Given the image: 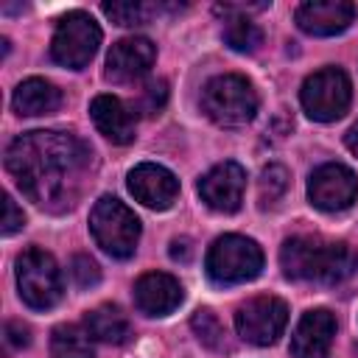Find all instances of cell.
<instances>
[{
    "label": "cell",
    "instance_id": "1",
    "mask_svg": "<svg viewBox=\"0 0 358 358\" xmlns=\"http://www.w3.org/2000/svg\"><path fill=\"white\" fill-rule=\"evenodd\" d=\"M6 168L20 190L48 213H64L81 199L92 151L70 131H25L6 148Z\"/></svg>",
    "mask_w": 358,
    "mask_h": 358
},
{
    "label": "cell",
    "instance_id": "2",
    "mask_svg": "<svg viewBox=\"0 0 358 358\" xmlns=\"http://www.w3.org/2000/svg\"><path fill=\"white\" fill-rule=\"evenodd\" d=\"M280 266L291 280L336 285L350 274H355L358 255L347 243L324 241L319 235H296L282 243Z\"/></svg>",
    "mask_w": 358,
    "mask_h": 358
},
{
    "label": "cell",
    "instance_id": "3",
    "mask_svg": "<svg viewBox=\"0 0 358 358\" xmlns=\"http://www.w3.org/2000/svg\"><path fill=\"white\" fill-rule=\"evenodd\" d=\"M201 109L213 123L224 129H238L255 117L257 92L243 76H235V73L215 76L201 90Z\"/></svg>",
    "mask_w": 358,
    "mask_h": 358
},
{
    "label": "cell",
    "instance_id": "4",
    "mask_svg": "<svg viewBox=\"0 0 358 358\" xmlns=\"http://www.w3.org/2000/svg\"><path fill=\"white\" fill-rule=\"evenodd\" d=\"M95 243L112 257H131L140 241V218L115 196H101L90 213Z\"/></svg>",
    "mask_w": 358,
    "mask_h": 358
},
{
    "label": "cell",
    "instance_id": "5",
    "mask_svg": "<svg viewBox=\"0 0 358 358\" xmlns=\"http://www.w3.org/2000/svg\"><path fill=\"white\" fill-rule=\"evenodd\" d=\"M204 266H207V274L213 282H221V285L249 282L263 268V252L252 238L221 235L213 241Z\"/></svg>",
    "mask_w": 358,
    "mask_h": 358
},
{
    "label": "cell",
    "instance_id": "6",
    "mask_svg": "<svg viewBox=\"0 0 358 358\" xmlns=\"http://www.w3.org/2000/svg\"><path fill=\"white\" fill-rule=\"evenodd\" d=\"M17 288L28 308L34 310L53 308L62 299V271L53 255H48L39 246L25 249L17 257Z\"/></svg>",
    "mask_w": 358,
    "mask_h": 358
},
{
    "label": "cell",
    "instance_id": "7",
    "mask_svg": "<svg viewBox=\"0 0 358 358\" xmlns=\"http://www.w3.org/2000/svg\"><path fill=\"white\" fill-rule=\"evenodd\" d=\"M299 101L302 109L308 112V117L330 123L338 120L352 101V87L350 78L341 67H322L313 76L305 78L302 90H299Z\"/></svg>",
    "mask_w": 358,
    "mask_h": 358
},
{
    "label": "cell",
    "instance_id": "8",
    "mask_svg": "<svg viewBox=\"0 0 358 358\" xmlns=\"http://www.w3.org/2000/svg\"><path fill=\"white\" fill-rule=\"evenodd\" d=\"M98 45H101V28L95 25V20L87 11H67L53 31L50 56L62 67L81 70L90 64Z\"/></svg>",
    "mask_w": 358,
    "mask_h": 358
},
{
    "label": "cell",
    "instance_id": "9",
    "mask_svg": "<svg viewBox=\"0 0 358 358\" xmlns=\"http://www.w3.org/2000/svg\"><path fill=\"white\" fill-rule=\"evenodd\" d=\"M285 322H288V308L282 299H277L271 294L252 296L235 310L238 336L249 344H257V347L274 344L282 336Z\"/></svg>",
    "mask_w": 358,
    "mask_h": 358
},
{
    "label": "cell",
    "instance_id": "10",
    "mask_svg": "<svg viewBox=\"0 0 358 358\" xmlns=\"http://www.w3.org/2000/svg\"><path fill=\"white\" fill-rule=\"evenodd\" d=\"M308 196L313 207L324 213H338V210H347L358 199V179L347 165L327 162L310 173Z\"/></svg>",
    "mask_w": 358,
    "mask_h": 358
},
{
    "label": "cell",
    "instance_id": "11",
    "mask_svg": "<svg viewBox=\"0 0 358 358\" xmlns=\"http://www.w3.org/2000/svg\"><path fill=\"white\" fill-rule=\"evenodd\" d=\"M246 190V171L238 162H218L199 179L201 201L215 213H235L243 201Z\"/></svg>",
    "mask_w": 358,
    "mask_h": 358
},
{
    "label": "cell",
    "instance_id": "12",
    "mask_svg": "<svg viewBox=\"0 0 358 358\" xmlns=\"http://www.w3.org/2000/svg\"><path fill=\"white\" fill-rule=\"evenodd\" d=\"M129 190L140 204L151 210H168L179 196V179L162 165L143 162L129 171Z\"/></svg>",
    "mask_w": 358,
    "mask_h": 358
},
{
    "label": "cell",
    "instance_id": "13",
    "mask_svg": "<svg viewBox=\"0 0 358 358\" xmlns=\"http://www.w3.org/2000/svg\"><path fill=\"white\" fill-rule=\"evenodd\" d=\"M157 59V48L145 36H126L112 45L106 56V78L117 84L137 81L140 76L148 73V67Z\"/></svg>",
    "mask_w": 358,
    "mask_h": 358
},
{
    "label": "cell",
    "instance_id": "14",
    "mask_svg": "<svg viewBox=\"0 0 358 358\" xmlns=\"http://www.w3.org/2000/svg\"><path fill=\"white\" fill-rule=\"evenodd\" d=\"M336 336V319L327 308H313L302 313L291 336L294 358H327L330 344Z\"/></svg>",
    "mask_w": 358,
    "mask_h": 358
},
{
    "label": "cell",
    "instance_id": "15",
    "mask_svg": "<svg viewBox=\"0 0 358 358\" xmlns=\"http://www.w3.org/2000/svg\"><path fill=\"white\" fill-rule=\"evenodd\" d=\"M296 25L313 36H333L350 28L355 20V6L350 0H308L296 8Z\"/></svg>",
    "mask_w": 358,
    "mask_h": 358
},
{
    "label": "cell",
    "instance_id": "16",
    "mask_svg": "<svg viewBox=\"0 0 358 358\" xmlns=\"http://www.w3.org/2000/svg\"><path fill=\"white\" fill-rule=\"evenodd\" d=\"M182 285L165 271H148L134 282V302L148 316H168L182 305Z\"/></svg>",
    "mask_w": 358,
    "mask_h": 358
},
{
    "label": "cell",
    "instance_id": "17",
    "mask_svg": "<svg viewBox=\"0 0 358 358\" xmlns=\"http://www.w3.org/2000/svg\"><path fill=\"white\" fill-rule=\"evenodd\" d=\"M90 115H92V123L98 126V131L117 143V145H126L134 140V112L115 95H95L92 103H90Z\"/></svg>",
    "mask_w": 358,
    "mask_h": 358
},
{
    "label": "cell",
    "instance_id": "18",
    "mask_svg": "<svg viewBox=\"0 0 358 358\" xmlns=\"http://www.w3.org/2000/svg\"><path fill=\"white\" fill-rule=\"evenodd\" d=\"M11 106L17 115H25V117L50 115L62 106V92L56 84H50L45 78H28L14 90Z\"/></svg>",
    "mask_w": 358,
    "mask_h": 358
},
{
    "label": "cell",
    "instance_id": "19",
    "mask_svg": "<svg viewBox=\"0 0 358 358\" xmlns=\"http://www.w3.org/2000/svg\"><path fill=\"white\" fill-rule=\"evenodd\" d=\"M84 327L95 341H106V344H123L131 330L126 313L117 305H98L95 310L87 313Z\"/></svg>",
    "mask_w": 358,
    "mask_h": 358
},
{
    "label": "cell",
    "instance_id": "20",
    "mask_svg": "<svg viewBox=\"0 0 358 358\" xmlns=\"http://www.w3.org/2000/svg\"><path fill=\"white\" fill-rule=\"evenodd\" d=\"M218 14H224V42L238 50V53H252L260 48L263 42V31L257 28V22H252L246 14L232 11L227 6H215Z\"/></svg>",
    "mask_w": 358,
    "mask_h": 358
},
{
    "label": "cell",
    "instance_id": "21",
    "mask_svg": "<svg viewBox=\"0 0 358 358\" xmlns=\"http://www.w3.org/2000/svg\"><path fill=\"white\" fill-rule=\"evenodd\" d=\"M53 358H92V336L78 324H59L50 336Z\"/></svg>",
    "mask_w": 358,
    "mask_h": 358
},
{
    "label": "cell",
    "instance_id": "22",
    "mask_svg": "<svg viewBox=\"0 0 358 358\" xmlns=\"http://www.w3.org/2000/svg\"><path fill=\"white\" fill-rule=\"evenodd\" d=\"M190 327L193 333L199 336V341L210 350H227V330L224 324L218 322V316L210 310V308H199L190 319Z\"/></svg>",
    "mask_w": 358,
    "mask_h": 358
},
{
    "label": "cell",
    "instance_id": "23",
    "mask_svg": "<svg viewBox=\"0 0 358 358\" xmlns=\"http://www.w3.org/2000/svg\"><path fill=\"white\" fill-rule=\"evenodd\" d=\"M103 8V14L112 20V22H117V25H143V22H148L151 20V14L157 11V6H151V3H131V0H115V3H103L101 6Z\"/></svg>",
    "mask_w": 358,
    "mask_h": 358
},
{
    "label": "cell",
    "instance_id": "24",
    "mask_svg": "<svg viewBox=\"0 0 358 358\" xmlns=\"http://www.w3.org/2000/svg\"><path fill=\"white\" fill-rule=\"evenodd\" d=\"M288 190V171L282 165H268L260 173V204L271 207L277 204Z\"/></svg>",
    "mask_w": 358,
    "mask_h": 358
},
{
    "label": "cell",
    "instance_id": "25",
    "mask_svg": "<svg viewBox=\"0 0 358 358\" xmlns=\"http://www.w3.org/2000/svg\"><path fill=\"white\" fill-rule=\"evenodd\" d=\"M168 101V84L162 78H151L148 84L140 87L137 92V101H134V109L143 112V115H157Z\"/></svg>",
    "mask_w": 358,
    "mask_h": 358
},
{
    "label": "cell",
    "instance_id": "26",
    "mask_svg": "<svg viewBox=\"0 0 358 358\" xmlns=\"http://www.w3.org/2000/svg\"><path fill=\"white\" fill-rule=\"evenodd\" d=\"M70 277L78 288H92L101 280V268L90 255H76L73 263H70Z\"/></svg>",
    "mask_w": 358,
    "mask_h": 358
},
{
    "label": "cell",
    "instance_id": "27",
    "mask_svg": "<svg viewBox=\"0 0 358 358\" xmlns=\"http://www.w3.org/2000/svg\"><path fill=\"white\" fill-rule=\"evenodd\" d=\"M22 224H25L22 210H17L11 196H3V227H0L3 235H14L17 229H22Z\"/></svg>",
    "mask_w": 358,
    "mask_h": 358
},
{
    "label": "cell",
    "instance_id": "28",
    "mask_svg": "<svg viewBox=\"0 0 358 358\" xmlns=\"http://www.w3.org/2000/svg\"><path fill=\"white\" fill-rule=\"evenodd\" d=\"M6 344H8V350H22V347H28L31 344V330H28V324H22V322H6Z\"/></svg>",
    "mask_w": 358,
    "mask_h": 358
},
{
    "label": "cell",
    "instance_id": "29",
    "mask_svg": "<svg viewBox=\"0 0 358 358\" xmlns=\"http://www.w3.org/2000/svg\"><path fill=\"white\" fill-rule=\"evenodd\" d=\"M171 257L179 260V263H187V260L193 257L190 238H173V241H171Z\"/></svg>",
    "mask_w": 358,
    "mask_h": 358
},
{
    "label": "cell",
    "instance_id": "30",
    "mask_svg": "<svg viewBox=\"0 0 358 358\" xmlns=\"http://www.w3.org/2000/svg\"><path fill=\"white\" fill-rule=\"evenodd\" d=\"M347 148L358 157V120H355V123H352V129L347 131Z\"/></svg>",
    "mask_w": 358,
    "mask_h": 358
}]
</instances>
